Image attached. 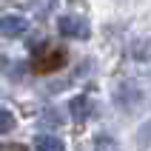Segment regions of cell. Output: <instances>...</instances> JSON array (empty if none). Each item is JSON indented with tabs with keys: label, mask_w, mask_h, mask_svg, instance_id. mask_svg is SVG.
Returning a JSON list of instances; mask_svg holds the SVG:
<instances>
[{
	"label": "cell",
	"mask_w": 151,
	"mask_h": 151,
	"mask_svg": "<svg viewBox=\"0 0 151 151\" xmlns=\"http://www.w3.org/2000/svg\"><path fill=\"white\" fill-rule=\"evenodd\" d=\"M26 29H29L26 17H17V14H6V17H0V34H3V37H20Z\"/></svg>",
	"instance_id": "obj_3"
},
{
	"label": "cell",
	"mask_w": 151,
	"mask_h": 151,
	"mask_svg": "<svg viewBox=\"0 0 151 151\" xmlns=\"http://www.w3.org/2000/svg\"><path fill=\"white\" fill-rule=\"evenodd\" d=\"M54 3H57V0H32V6H34V14H49L51 9H54Z\"/></svg>",
	"instance_id": "obj_8"
},
{
	"label": "cell",
	"mask_w": 151,
	"mask_h": 151,
	"mask_svg": "<svg viewBox=\"0 0 151 151\" xmlns=\"http://www.w3.org/2000/svg\"><path fill=\"white\" fill-rule=\"evenodd\" d=\"M6 68V57H3V51H0V71Z\"/></svg>",
	"instance_id": "obj_10"
},
{
	"label": "cell",
	"mask_w": 151,
	"mask_h": 151,
	"mask_svg": "<svg viewBox=\"0 0 151 151\" xmlns=\"http://www.w3.org/2000/svg\"><path fill=\"white\" fill-rule=\"evenodd\" d=\"M94 151H120V145L109 134H100V137H94Z\"/></svg>",
	"instance_id": "obj_6"
},
{
	"label": "cell",
	"mask_w": 151,
	"mask_h": 151,
	"mask_svg": "<svg viewBox=\"0 0 151 151\" xmlns=\"http://www.w3.org/2000/svg\"><path fill=\"white\" fill-rule=\"evenodd\" d=\"M34 145H37V151H66L63 140H60V137H51V134L34 137Z\"/></svg>",
	"instance_id": "obj_5"
},
{
	"label": "cell",
	"mask_w": 151,
	"mask_h": 151,
	"mask_svg": "<svg viewBox=\"0 0 151 151\" xmlns=\"http://www.w3.org/2000/svg\"><path fill=\"white\" fill-rule=\"evenodd\" d=\"M57 29H60V34H66V37H77V40H86V37H88V23L80 20V17H60Z\"/></svg>",
	"instance_id": "obj_2"
},
{
	"label": "cell",
	"mask_w": 151,
	"mask_h": 151,
	"mask_svg": "<svg viewBox=\"0 0 151 151\" xmlns=\"http://www.w3.org/2000/svg\"><path fill=\"white\" fill-rule=\"evenodd\" d=\"M0 151H26L23 145H0Z\"/></svg>",
	"instance_id": "obj_9"
},
{
	"label": "cell",
	"mask_w": 151,
	"mask_h": 151,
	"mask_svg": "<svg viewBox=\"0 0 151 151\" xmlns=\"http://www.w3.org/2000/svg\"><path fill=\"white\" fill-rule=\"evenodd\" d=\"M63 63H66V51L63 49H43L34 54V71H40V74L57 71Z\"/></svg>",
	"instance_id": "obj_1"
},
{
	"label": "cell",
	"mask_w": 151,
	"mask_h": 151,
	"mask_svg": "<svg viewBox=\"0 0 151 151\" xmlns=\"http://www.w3.org/2000/svg\"><path fill=\"white\" fill-rule=\"evenodd\" d=\"M14 114L9 109H0V134H9V131H14Z\"/></svg>",
	"instance_id": "obj_7"
},
{
	"label": "cell",
	"mask_w": 151,
	"mask_h": 151,
	"mask_svg": "<svg viewBox=\"0 0 151 151\" xmlns=\"http://www.w3.org/2000/svg\"><path fill=\"white\" fill-rule=\"evenodd\" d=\"M68 111H71L74 120H88L94 106H91V100H88L86 94H77V97H71V103H68Z\"/></svg>",
	"instance_id": "obj_4"
}]
</instances>
